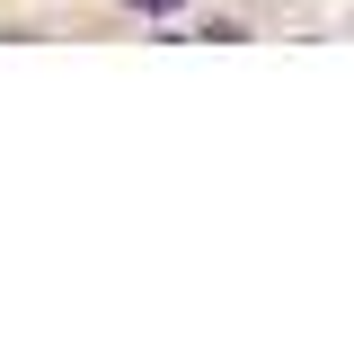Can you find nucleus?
<instances>
[{
    "instance_id": "nucleus-1",
    "label": "nucleus",
    "mask_w": 354,
    "mask_h": 354,
    "mask_svg": "<svg viewBox=\"0 0 354 354\" xmlns=\"http://www.w3.org/2000/svg\"><path fill=\"white\" fill-rule=\"evenodd\" d=\"M124 9H142V18H177L186 0H124Z\"/></svg>"
}]
</instances>
